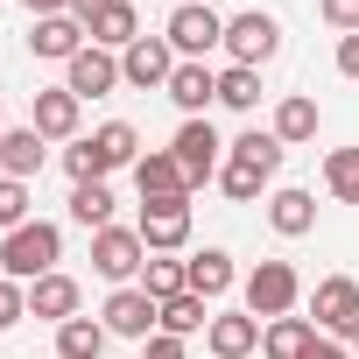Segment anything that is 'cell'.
I'll use <instances>...</instances> for the list:
<instances>
[{
  "mask_svg": "<svg viewBox=\"0 0 359 359\" xmlns=\"http://www.w3.org/2000/svg\"><path fill=\"white\" fill-rule=\"evenodd\" d=\"M169 155L184 162L191 191H198V184H212V176L226 169V141H219V127H212V120H184V127H176V141H169Z\"/></svg>",
  "mask_w": 359,
  "mask_h": 359,
  "instance_id": "obj_7",
  "label": "cell"
},
{
  "mask_svg": "<svg viewBox=\"0 0 359 359\" xmlns=\"http://www.w3.org/2000/svg\"><path fill=\"white\" fill-rule=\"evenodd\" d=\"M22 8H29V15L43 22V15H71V0H22Z\"/></svg>",
  "mask_w": 359,
  "mask_h": 359,
  "instance_id": "obj_39",
  "label": "cell"
},
{
  "mask_svg": "<svg viewBox=\"0 0 359 359\" xmlns=\"http://www.w3.org/2000/svg\"><path fill=\"white\" fill-rule=\"evenodd\" d=\"M78 113H85V99H78V92H64V85H50V92H36L29 127H36L43 141H78Z\"/></svg>",
  "mask_w": 359,
  "mask_h": 359,
  "instance_id": "obj_14",
  "label": "cell"
},
{
  "mask_svg": "<svg viewBox=\"0 0 359 359\" xmlns=\"http://www.w3.org/2000/svg\"><path fill=\"white\" fill-rule=\"evenodd\" d=\"M317 15H324L338 36H359V0H317Z\"/></svg>",
  "mask_w": 359,
  "mask_h": 359,
  "instance_id": "obj_35",
  "label": "cell"
},
{
  "mask_svg": "<svg viewBox=\"0 0 359 359\" xmlns=\"http://www.w3.org/2000/svg\"><path fill=\"white\" fill-rule=\"evenodd\" d=\"M219 106H233V113H254V106H261V71H247V64H226V71H219Z\"/></svg>",
  "mask_w": 359,
  "mask_h": 359,
  "instance_id": "obj_29",
  "label": "cell"
},
{
  "mask_svg": "<svg viewBox=\"0 0 359 359\" xmlns=\"http://www.w3.org/2000/svg\"><path fill=\"white\" fill-rule=\"evenodd\" d=\"M240 296H247V310H254L261 324H275V317H296V303H303V275H296L289 261H261V268L240 282Z\"/></svg>",
  "mask_w": 359,
  "mask_h": 359,
  "instance_id": "obj_3",
  "label": "cell"
},
{
  "mask_svg": "<svg viewBox=\"0 0 359 359\" xmlns=\"http://www.w3.org/2000/svg\"><path fill=\"white\" fill-rule=\"evenodd\" d=\"M352 359H359V331H352Z\"/></svg>",
  "mask_w": 359,
  "mask_h": 359,
  "instance_id": "obj_41",
  "label": "cell"
},
{
  "mask_svg": "<svg viewBox=\"0 0 359 359\" xmlns=\"http://www.w3.org/2000/svg\"><path fill=\"white\" fill-rule=\"evenodd\" d=\"M324 191L338 205H359V148H331L324 155Z\"/></svg>",
  "mask_w": 359,
  "mask_h": 359,
  "instance_id": "obj_28",
  "label": "cell"
},
{
  "mask_svg": "<svg viewBox=\"0 0 359 359\" xmlns=\"http://www.w3.org/2000/svg\"><path fill=\"white\" fill-rule=\"evenodd\" d=\"M29 317V289L22 282H8V275H0V331H15Z\"/></svg>",
  "mask_w": 359,
  "mask_h": 359,
  "instance_id": "obj_34",
  "label": "cell"
},
{
  "mask_svg": "<svg viewBox=\"0 0 359 359\" xmlns=\"http://www.w3.org/2000/svg\"><path fill=\"white\" fill-rule=\"evenodd\" d=\"M99 8H106V0H71V15H78V22H85V29H92V22H99Z\"/></svg>",
  "mask_w": 359,
  "mask_h": 359,
  "instance_id": "obj_40",
  "label": "cell"
},
{
  "mask_svg": "<svg viewBox=\"0 0 359 359\" xmlns=\"http://www.w3.org/2000/svg\"><path fill=\"white\" fill-rule=\"evenodd\" d=\"M43 162H50V141L36 127H8V141H0V176L29 184V176H43Z\"/></svg>",
  "mask_w": 359,
  "mask_h": 359,
  "instance_id": "obj_19",
  "label": "cell"
},
{
  "mask_svg": "<svg viewBox=\"0 0 359 359\" xmlns=\"http://www.w3.org/2000/svg\"><path fill=\"white\" fill-rule=\"evenodd\" d=\"M57 261H64V226H50V219H29L22 233H8L0 240V275L8 282H43V275H57Z\"/></svg>",
  "mask_w": 359,
  "mask_h": 359,
  "instance_id": "obj_2",
  "label": "cell"
},
{
  "mask_svg": "<svg viewBox=\"0 0 359 359\" xmlns=\"http://www.w3.org/2000/svg\"><path fill=\"white\" fill-rule=\"evenodd\" d=\"M71 219H78L85 233H106V226H113V191H106V184H71Z\"/></svg>",
  "mask_w": 359,
  "mask_h": 359,
  "instance_id": "obj_27",
  "label": "cell"
},
{
  "mask_svg": "<svg viewBox=\"0 0 359 359\" xmlns=\"http://www.w3.org/2000/svg\"><path fill=\"white\" fill-rule=\"evenodd\" d=\"M268 226H275L282 240H303V233L317 226V198H310V191H296V184H289V191H275V198H268Z\"/></svg>",
  "mask_w": 359,
  "mask_h": 359,
  "instance_id": "obj_21",
  "label": "cell"
},
{
  "mask_svg": "<svg viewBox=\"0 0 359 359\" xmlns=\"http://www.w3.org/2000/svg\"><path fill=\"white\" fill-rule=\"evenodd\" d=\"M162 36H169V50L184 57V64H205V57L226 43V15H212L205 0H184V8L169 15V29H162Z\"/></svg>",
  "mask_w": 359,
  "mask_h": 359,
  "instance_id": "obj_4",
  "label": "cell"
},
{
  "mask_svg": "<svg viewBox=\"0 0 359 359\" xmlns=\"http://www.w3.org/2000/svg\"><path fill=\"white\" fill-rule=\"evenodd\" d=\"M233 64H247V71H261V64H275V50H282V22L275 15H261V8H247V15H233L226 22V43H219Z\"/></svg>",
  "mask_w": 359,
  "mask_h": 359,
  "instance_id": "obj_5",
  "label": "cell"
},
{
  "mask_svg": "<svg viewBox=\"0 0 359 359\" xmlns=\"http://www.w3.org/2000/svg\"><path fill=\"white\" fill-rule=\"evenodd\" d=\"M141 359H184V338H169V331H155V338L141 345Z\"/></svg>",
  "mask_w": 359,
  "mask_h": 359,
  "instance_id": "obj_36",
  "label": "cell"
},
{
  "mask_svg": "<svg viewBox=\"0 0 359 359\" xmlns=\"http://www.w3.org/2000/svg\"><path fill=\"white\" fill-rule=\"evenodd\" d=\"M0 141H8V120H0Z\"/></svg>",
  "mask_w": 359,
  "mask_h": 359,
  "instance_id": "obj_42",
  "label": "cell"
},
{
  "mask_svg": "<svg viewBox=\"0 0 359 359\" xmlns=\"http://www.w3.org/2000/svg\"><path fill=\"white\" fill-rule=\"evenodd\" d=\"M226 148H233V162H254L261 176H275V169H282V155H289V148H282L275 134H261V127H247V134H240V141H226Z\"/></svg>",
  "mask_w": 359,
  "mask_h": 359,
  "instance_id": "obj_30",
  "label": "cell"
},
{
  "mask_svg": "<svg viewBox=\"0 0 359 359\" xmlns=\"http://www.w3.org/2000/svg\"><path fill=\"white\" fill-rule=\"evenodd\" d=\"M106 324H92V317H71V324H57V359H99L106 352Z\"/></svg>",
  "mask_w": 359,
  "mask_h": 359,
  "instance_id": "obj_25",
  "label": "cell"
},
{
  "mask_svg": "<svg viewBox=\"0 0 359 359\" xmlns=\"http://www.w3.org/2000/svg\"><path fill=\"white\" fill-rule=\"evenodd\" d=\"M317 345V324L310 317H275V324H261V352L268 359H303Z\"/></svg>",
  "mask_w": 359,
  "mask_h": 359,
  "instance_id": "obj_23",
  "label": "cell"
},
{
  "mask_svg": "<svg viewBox=\"0 0 359 359\" xmlns=\"http://www.w3.org/2000/svg\"><path fill=\"white\" fill-rule=\"evenodd\" d=\"M176 64H184V57L169 50V36H141V43L120 50V85H134V92H162Z\"/></svg>",
  "mask_w": 359,
  "mask_h": 359,
  "instance_id": "obj_9",
  "label": "cell"
},
{
  "mask_svg": "<svg viewBox=\"0 0 359 359\" xmlns=\"http://www.w3.org/2000/svg\"><path fill=\"white\" fill-rule=\"evenodd\" d=\"M303 359H352V345H331V338H317V345H310Z\"/></svg>",
  "mask_w": 359,
  "mask_h": 359,
  "instance_id": "obj_38",
  "label": "cell"
},
{
  "mask_svg": "<svg viewBox=\"0 0 359 359\" xmlns=\"http://www.w3.org/2000/svg\"><path fill=\"white\" fill-rule=\"evenodd\" d=\"M141 289H148L155 303L184 296V289H191V282H184V261H148V268H141Z\"/></svg>",
  "mask_w": 359,
  "mask_h": 359,
  "instance_id": "obj_32",
  "label": "cell"
},
{
  "mask_svg": "<svg viewBox=\"0 0 359 359\" xmlns=\"http://www.w3.org/2000/svg\"><path fill=\"white\" fill-rule=\"evenodd\" d=\"M134 191H141V205H155V198H191V176H184V162H176L169 148H148V155L134 162Z\"/></svg>",
  "mask_w": 359,
  "mask_h": 359,
  "instance_id": "obj_13",
  "label": "cell"
},
{
  "mask_svg": "<svg viewBox=\"0 0 359 359\" xmlns=\"http://www.w3.org/2000/svg\"><path fill=\"white\" fill-rule=\"evenodd\" d=\"M85 36H92V29H85L78 15H43V22L29 29V50H36L43 64H71V57L85 50Z\"/></svg>",
  "mask_w": 359,
  "mask_h": 359,
  "instance_id": "obj_15",
  "label": "cell"
},
{
  "mask_svg": "<svg viewBox=\"0 0 359 359\" xmlns=\"http://www.w3.org/2000/svg\"><path fill=\"white\" fill-rule=\"evenodd\" d=\"M268 184H275V176H261L254 162H233V155H226V169H219V191H226L233 205H254V198H261Z\"/></svg>",
  "mask_w": 359,
  "mask_h": 359,
  "instance_id": "obj_31",
  "label": "cell"
},
{
  "mask_svg": "<svg viewBox=\"0 0 359 359\" xmlns=\"http://www.w3.org/2000/svg\"><path fill=\"white\" fill-rule=\"evenodd\" d=\"M22 226H29V184L0 176V233H22Z\"/></svg>",
  "mask_w": 359,
  "mask_h": 359,
  "instance_id": "obj_33",
  "label": "cell"
},
{
  "mask_svg": "<svg viewBox=\"0 0 359 359\" xmlns=\"http://www.w3.org/2000/svg\"><path fill=\"white\" fill-rule=\"evenodd\" d=\"M162 92H169L176 106H184V120H205V106L219 99V71H212V64H176Z\"/></svg>",
  "mask_w": 359,
  "mask_h": 359,
  "instance_id": "obj_16",
  "label": "cell"
},
{
  "mask_svg": "<svg viewBox=\"0 0 359 359\" xmlns=\"http://www.w3.org/2000/svg\"><path fill=\"white\" fill-rule=\"evenodd\" d=\"M29 317H43V324H71V317H78V282H71V275H43V282H29Z\"/></svg>",
  "mask_w": 359,
  "mask_h": 359,
  "instance_id": "obj_20",
  "label": "cell"
},
{
  "mask_svg": "<svg viewBox=\"0 0 359 359\" xmlns=\"http://www.w3.org/2000/svg\"><path fill=\"white\" fill-rule=\"evenodd\" d=\"M205 338H212V359H247V352L261 345V317H254V310H219Z\"/></svg>",
  "mask_w": 359,
  "mask_h": 359,
  "instance_id": "obj_18",
  "label": "cell"
},
{
  "mask_svg": "<svg viewBox=\"0 0 359 359\" xmlns=\"http://www.w3.org/2000/svg\"><path fill=\"white\" fill-rule=\"evenodd\" d=\"M99 317H106V331H113V338H134V345H148V338L162 331V303H155V296H148L141 282H127V289H113Z\"/></svg>",
  "mask_w": 359,
  "mask_h": 359,
  "instance_id": "obj_6",
  "label": "cell"
},
{
  "mask_svg": "<svg viewBox=\"0 0 359 359\" xmlns=\"http://www.w3.org/2000/svg\"><path fill=\"white\" fill-rule=\"evenodd\" d=\"M92 43L99 50H127V43H141V15H134V0H106L99 8V22H92Z\"/></svg>",
  "mask_w": 359,
  "mask_h": 359,
  "instance_id": "obj_22",
  "label": "cell"
},
{
  "mask_svg": "<svg viewBox=\"0 0 359 359\" xmlns=\"http://www.w3.org/2000/svg\"><path fill=\"white\" fill-rule=\"evenodd\" d=\"M134 162H141V134H134L127 120H106L99 134H85V141H71V148H64L71 184H106L113 169H134Z\"/></svg>",
  "mask_w": 359,
  "mask_h": 359,
  "instance_id": "obj_1",
  "label": "cell"
},
{
  "mask_svg": "<svg viewBox=\"0 0 359 359\" xmlns=\"http://www.w3.org/2000/svg\"><path fill=\"white\" fill-rule=\"evenodd\" d=\"M141 247L148 254H176V247H191V198H155L141 205Z\"/></svg>",
  "mask_w": 359,
  "mask_h": 359,
  "instance_id": "obj_10",
  "label": "cell"
},
{
  "mask_svg": "<svg viewBox=\"0 0 359 359\" xmlns=\"http://www.w3.org/2000/svg\"><path fill=\"white\" fill-rule=\"evenodd\" d=\"M331 64H338V78H359V36H338V57Z\"/></svg>",
  "mask_w": 359,
  "mask_h": 359,
  "instance_id": "obj_37",
  "label": "cell"
},
{
  "mask_svg": "<svg viewBox=\"0 0 359 359\" xmlns=\"http://www.w3.org/2000/svg\"><path fill=\"white\" fill-rule=\"evenodd\" d=\"M113 85H120V57L99 50V43H85V50L64 64V92H78V99H106Z\"/></svg>",
  "mask_w": 359,
  "mask_h": 359,
  "instance_id": "obj_12",
  "label": "cell"
},
{
  "mask_svg": "<svg viewBox=\"0 0 359 359\" xmlns=\"http://www.w3.org/2000/svg\"><path fill=\"white\" fill-rule=\"evenodd\" d=\"M184 282H191V296L219 303V296L240 282V268H233V254H226V247H205V254H191V261H184Z\"/></svg>",
  "mask_w": 359,
  "mask_h": 359,
  "instance_id": "obj_17",
  "label": "cell"
},
{
  "mask_svg": "<svg viewBox=\"0 0 359 359\" xmlns=\"http://www.w3.org/2000/svg\"><path fill=\"white\" fill-rule=\"evenodd\" d=\"M282 148H296V141H317V99H303V92H289L282 106H275V127H268Z\"/></svg>",
  "mask_w": 359,
  "mask_h": 359,
  "instance_id": "obj_24",
  "label": "cell"
},
{
  "mask_svg": "<svg viewBox=\"0 0 359 359\" xmlns=\"http://www.w3.org/2000/svg\"><path fill=\"white\" fill-rule=\"evenodd\" d=\"M162 331H169V338L212 331V303H205V296H191V289H184V296H169V303H162Z\"/></svg>",
  "mask_w": 359,
  "mask_h": 359,
  "instance_id": "obj_26",
  "label": "cell"
},
{
  "mask_svg": "<svg viewBox=\"0 0 359 359\" xmlns=\"http://www.w3.org/2000/svg\"><path fill=\"white\" fill-rule=\"evenodd\" d=\"M310 324L352 338V331H359V282H352V275H324L317 296H310Z\"/></svg>",
  "mask_w": 359,
  "mask_h": 359,
  "instance_id": "obj_11",
  "label": "cell"
},
{
  "mask_svg": "<svg viewBox=\"0 0 359 359\" xmlns=\"http://www.w3.org/2000/svg\"><path fill=\"white\" fill-rule=\"evenodd\" d=\"M92 268H99L113 289H127V282L148 268V247H141V233H134V226H106V233H92Z\"/></svg>",
  "mask_w": 359,
  "mask_h": 359,
  "instance_id": "obj_8",
  "label": "cell"
}]
</instances>
